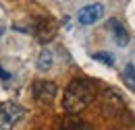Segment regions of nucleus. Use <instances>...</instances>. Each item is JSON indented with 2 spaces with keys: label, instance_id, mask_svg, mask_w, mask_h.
<instances>
[{
  "label": "nucleus",
  "instance_id": "nucleus-5",
  "mask_svg": "<svg viewBox=\"0 0 135 130\" xmlns=\"http://www.w3.org/2000/svg\"><path fill=\"white\" fill-rule=\"evenodd\" d=\"M102 13H104V6H102L100 2L87 4V6H83V8L79 10V23H81V25H94L102 17Z\"/></svg>",
  "mask_w": 135,
  "mask_h": 130
},
{
  "label": "nucleus",
  "instance_id": "nucleus-1",
  "mask_svg": "<svg viewBox=\"0 0 135 130\" xmlns=\"http://www.w3.org/2000/svg\"><path fill=\"white\" fill-rule=\"evenodd\" d=\"M96 97V83L89 79H75L62 95V107L69 116L83 112Z\"/></svg>",
  "mask_w": 135,
  "mask_h": 130
},
{
  "label": "nucleus",
  "instance_id": "nucleus-2",
  "mask_svg": "<svg viewBox=\"0 0 135 130\" xmlns=\"http://www.w3.org/2000/svg\"><path fill=\"white\" fill-rule=\"evenodd\" d=\"M25 118V110L15 101L0 103V130H13Z\"/></svg>",
  "mask_w": 135,
  "mask_h": 130
},
{
  "label": "nucleus",
  "instance_id": "nucleus-11",
  "mask_svg": "<svg viewBox=\"0 0 135 130\" xmlns=\"http://www.w3.org/2000/svg\"><path fill=\"white\" fill-rule=\"evenodd\" d=\"M94 60H100V62H104L106 66L114 64V58H112L110 54H106V52H96V54H94Z\"/></svg>",
  "mask_w": 135,
  "mask_h": 130
},
{
  "label": "nucleus",
  "instance_id": "nucleus-10",
  "mask_svg": "<svg viewBox=\"0 0 135 130\" xmlns=\"http://www.w3.org/2000/svg\"><path fill=\"white\" fill-rule=\"evenodd\" d=\"M123 77H125V83L129 85V89H133V91H135V66L133 64H127V66H125Z\"/></svg>",
  "mask_w": 135,
  "mask_h": 130
},
{
  "label": "nucleus",
  "instance_id": "nucleus-12",
  "mask_svg": "<svg viewBox=\"0 0 135 130\" xmlns=\"http://www.w3.org/2000/svg\"><path fill=\"white\" fill-rule=\"evenodd\" d=\"M0 79H2V81H8V79H11V74H8V72H6L2 66H0Z\"/></svg>",
  "mask_w": 135,
  "mask_h": 130
},
{
  "label": "nucleus",
  "instance_id": "nucleus-4",
  "mask_svg": "<svg viewBox=\"0 0 135 130\" xmlns=\"http://www.w3.org/2000/svg\"><path fill=\"white\" fill-rule=\"evenodd\" d=\"M56 31H58V23H56L54 19H50V17L40 19L37 25H35V35H37V39H40L42 44L50 41L52 37L56 35Z\"/></svg>",
  "mask_w": 135,
  "mask_h": 130
},
{
  "label": "nucleus",
  "instance_id": "nucleus-13",
  "mask_svg": "<svg viewBox=\"0 0 135 130\" xmlns=\"http://www.w3.org/2000/svg\"><path fill=\"white\" fill-rule=\"evenodd\" d=\"M2 33H4V27H2V25H0V35H2Z\"/></svg>",
  "mask_w": 135,
  "mask_h": 130
},
{
  "label": "nucleus",
  "instance_id": "nucleus-3",
  "mask_svg": "<svg viewBox=\"0 0 135 130\" xmlns=\"http://www.w3.org/2000/svg\"><path fill=\"white\" fill-rule=\"evenodd\" d=\"M31 91H33V99L37 103H52L56 99L58 87L52 81H35Z\"/></svg>",
  "mask_w": 135,
  "mask_h": 130
},
{
  "label": "nucleus",
  "instance_id": "nucleus-9",
  "mask_svg": "<svg viewBox=\"0 0 135 130\" xmlns=\"http://www.w3.org/2000/svg\"><path fill=\"white\" fill-rule=\"evenodd\" d=\"M52 66V52L50 50H42L40 58H37V68L40 70H48Z\"/></svg>",
  "mask_w": 135,
  "mask_h": 130
},
{
  "label": "nucleus",
  "instance_id": "nucleus-7",
  "mask_svg": "<svg viewBox=\"0 0 135 130\" xmlns=\"http://www.w3.org/2000/svg\"><path fill=\"white\" fill-rule=\"evenodd\" d=\"M123 110H125V105H123L120 97H118L114 91H108V93L104 95V114L117 116L118 112H123Z\"/></svg>",
  "mask_w": 135,
  "mask_h": 130
},
{
  "label": "nucleus",
  "instance_id": "nucleus-8",
  "mask_svg": "<svg viewBox=\"0 0 135 130\" xmlns=\"http://www.w3.org/2000/svg\"><path fill=\"white\" fill-rule=\"evenodd\" d=\"M58 130H94V128L87 122H83V120H79L75 116H69V118H65L60 122V128Z\"/></svg>",
  "mask_w": 135,
  "mask_h": 130
},
{
  "label": "nucleus",
  "instance_id": "nucleus-6",
  "mask_svg": "<svg viewBox=\"0 0 135 130\" xmlns=\"http://www.w3.org/2000/svg\"><path fill=\"white\" fill-rule=\"evenodd\" d=\"M106 27H108V31L114 35V39H117V44L120 46V48H125V46L129 44V33H127V29L123 27V23H120V21L110 19V21L106 23Z\"/></svg>",
  "mask_w": 135,
  "mask_h": 130
}]
</instances>
